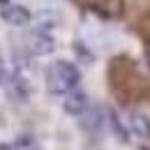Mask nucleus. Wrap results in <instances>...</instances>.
I'll return each mask as SVG.
<instances>
[{
	"instance_id": "obj_1",
	"label": "nucleus",
	"mask_w": 150,
	"mask_h": 150,
	"mask_svg": "<svg viewBox=\"0 0 150 150\" xmlns=\"http://www.w3.org/2000/svg\"><path fill=\"white\" fill-rule=\"evenodd\" d=\"M44 81H46V90L51 95H69L76 90L81 81V72L69 60H56L53 65H49Z\"/></svg>"
},
{
	"instance_id": "obj_2",
	"label": "nucleus",
	"mask_w": 150,
	"mask_h": 150,
	"mask_svg": "<svg viewBox=\"0 0 150 150\" xmlns=\"http://www.w3.org/2000/svg\"><path fill=\"white\" fill-rule=\"evenodd\" d=\"M28 49H30L35 56H49V53L56 51V37L51 35L49 25H37V28L30 30Z\"/></svg>"
},
{
	"instance_id": "obj_3",
	"label": "nucleus",
	"mask_w": 150,
	"mask_h": 150,
	"mask_svg": "<svg viewBox=\"0 0 150 150\" xmlns=\"http://www.w3.org/2000/svg\"><path fill=\"white\" fill-rule=\"evenodd\" d=\"M5 93H7V97H9L14 104H25L28 97H30V83H28L25 76H21L19 72H16V74H12L7 79Z\"/></svg>"
},
{
	"instance_id": "obj_4",
	"label": "nucleus",
	"mask_w": 150,
	"mask_h": 150,
	"mask_svg": "<svg viewBox=\"0 0 150 150\" xmlns=\"http://www.w3.org/2000/svg\"><path fill=\"white\" fill-rule=\"evenodd\" d=\"M0 19L5 21V23H9V25L21 28V25H28V23H30V9L23 7V5L7 2V5L0 7Z\"/></svg>"
},
{
	"instance_id": "obj_5",
	"label": "nucleus",
	"mask_w": 150,
	"mask_h": 150,
	"mask_svg": "<svg viewBox=\"0 0 150 150\" xmlns=\"http://www.w3.org/2000/svg\"><path fill=\"white\" fill-rule=\"evenodd\" d=\"M62 109L65 113H69V115H83V113L90 109V102H88V95L83 93V90H79L76 88L74 93L65 95V102H62Z\"/></svg>"
},
{
	"instance_id": "obj_6",
	"label": "nucleus",
	"mask_w": 150,
	"mask_h": 150,
	"mask_svg": "<svg viewBox=\"0 0 150 150\" xmlns=\"http://www.w3.org/2000/svg\"><path fill=\"white\" fill-rule=\"evenodd\" d=\"M79 127H81L83 132H88V134H97V132H102V127H104V111H102L99 106H90L88 111L81 115Z\"/></svg>"
},
{
	"instance_id": "obj_7",
	"label": "nucleus",
	"mask_w": 150,
	"mask_h": 150,
	"mask_svg": "<svg viewBox=\"0 0 150 150\" xmlns=\"http://www.w3.org/2000/svg\"><path fill=\"white\" fill-rule=\"evenodd\" d=\"M129 127L134 134H139V136H150V120L146 113H139L134 111L129 115Z\"/></svg>"
},
{
	"instance_id": "obj_8",
	"label": "nucleus",
	"mask_w": 150,
	"mask_h": 150,
	"mask_svg": "<svg viewBox=\"0 0 150 150\" xmlns=\"http://www.w3.org/2000/svg\"><path fill=\"white\" fill-rule=\"evenodd\" d=\"M12 150H39V141L35 134H19L12 143Z\"/></svg>"
},
{
	"instance_id": "obj_9",
	"label": "nucleus",
	"mask_w": 150,
	"mask_h": 150,
	"mask_svg": "<svg viewBox=\"0 0 150 150\" xmlns=\"http://www.w3.org/2000/svg\"><path fill=\"white\" fill-rule=\"evenodd\" d=\"M109 122H111V127H113V132H115V136H118L122 143H127V141H129V134H127V129H125V125L118 120V113L113 111V109H109Z\"/></svg>"
},
{
	"instance_id": "obj_10",
	"label": "nucleus",
	"mask_w": 150,
	"mask_h": 150,
	"mask_svg": "<svg viewBox=\"0 0 150 150\" xmlns=\"http://www.w3.org/2000/svg\"><path fill=\"white\" fill-rule=\"evenodd\" d=\"M7 83V67H5V60L0 58V86Z\"/></svg>"
},
{
	"instance_id": "obj_11",
	"label": "nucleus",
	"mask_w": 150,
	"mask_h": 150,
	"mask_svg": "<svg viewBox=\"0 0 150 150\" xmlns=\"http://www.w3.org/2000/svg\"><path fill=\"white\" fill-rule=\"evenodd\" d=\"M0 150H12V146L9 143H0Z\"/></svg>"
},
{
	"instance_id": "obj_12",
	"label": "nucleus",
	"mask_w": 150,
	"mask_h": 150,
	"mask_svg": "<svg viewBox=\"0 0 150 150\" xmlns=\"http://www.w3.org/2000/svg\"><path fill=\"white\" fill-rule=\"evenodd\" d=\"M148 65H150V51H148Z\"/></svg>"
}]
</instances>
